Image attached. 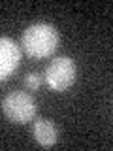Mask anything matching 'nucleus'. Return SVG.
<instances>
[{
    "label": "nucleus",
    "instance_id": "obj_3",
    "mask_svg": "<svg viewBox=\"0 0 113 151\" xmlns=\"http://www.w3.org/2000/svg\"><path fill=\"white\" fill-rule=\"evenodd\" d=\"M36 110V100L25 91H13L6 94L2 100V111L6 119L15 125H26V123L34 121Z\"/></svg>",
    "mask_w": 113,
    "mask_h": 151
},
{
    "label": "nucleus",
    "instance_id": "obj_1",
    "mask_svg": "<svg viewBox=\"0 0 113 151\" xmlns=\"http://www.w3.org/2000/svg\"><path fill=\"white\" fill-rule=\"evenodd\" d=\"M60 44L59 30L49 23H34L26 27L21 36V45L32 59H47L56 51Z\"/></svg>",
    "mask_w": 113,
    "mask_h": 151
},
{
    "label": "nucleus",
    "instance_id": "obj_6",
    "mask_svg": "<svg viewBox=\"0 0 113 151\" xmlns=\"http://www.w3.org/2000/svg\"><path fill=\"white\" fill-rule=\"evenodd\" d=\"M41 83H44V76H40L38 72H28V74L25 76V87L30 89V91L40 89Z\"/></svg>",
    "mask_w": 113,
    "mask_h": 151
},
{
    "label": "nucleus",
    "instance_id": "obj_2",
    "mask_svg": "<svg viewBox=\"0 0 113 151\" xmlns=\"http://www.w3.org/2000/svg\"><path fill=\"white\" fill-rule=\"evenodd\" d=\"M77 79V66L70 57H56L45 68L44 81L55 93H64Z\"/></svg>",
    "mask_w": 113,
    "mask_h": 151
},
{
    "label": "nucleus",
    "instance_id": "obj_5",
    "mask_svg": "<svg viewBox=\"0 0 113 151\" xmlns=\"http://www.w3.org/2000/svg\"><path fill=\"white\" fill-rule=\"evenodd\" d=\"M32 134H34V140L41 147H53L59 140V129L51 119H45V117H34V123H32Z\"/></svg>",
    "mask_w": 113,
    "mask_h": 151
},
{
    "label": "nucleus",
    "instance_id": "obj_4",
    "mask_svg": "<svg viewBox=\"0 0 113 151\" xmlns=\"http://www.w3.org/2000/svg\"><path fill=\"white\" fill-rule=\"evenodd\" d=\"M21 64V49L11 38L0 36V81L9 79Z\"/></svg>",
    "mask_w": 113,
    "mask_h": 151
}]
</instances>
